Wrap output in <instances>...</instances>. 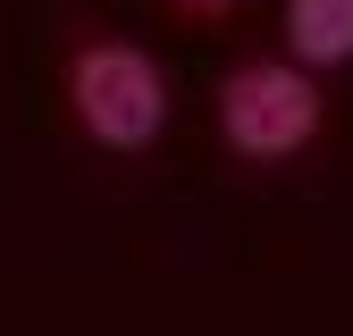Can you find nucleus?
<instances>
[{"instance_id":"obj_1","label":"nucleus","mask_w":353,"mask_h":336,"mask_svg":"<svg viewBox=\"0 0 353 336\" xmlns=\"http://www.w3.org/2000/svg\"><path fill=\"white\" fill-rule=\"evenodd\" d=\"M68 93H76L84 135L110 143V151H143L160 126H168V84H160V67L143 51H126V42H93V51L76 59Z\"/></svg>"},{"instance_id":"obj_2","label":"nucleus","mask_w":353,"mask_h":336,"mask_svg":"<svg viewBox=\"0 0 353 336\" xmlns=\"http://www.w3.org/2000/svg\"><path fill=\"white\" fill-rule=\"evenodd\" d=\"M219 126L244 160H286L320 135V93L303 67H244L219 93Z\"/></svg>"},{"instance_id":"obj_3","label":"nucleus","mask_w":353,"mask_h":336,"mask_svg":"<svg viewBox=\"0 0 353 336\" xmlns=\"http://www.w3.org/2000/svg\"><path fill=\"white\" fill-rule=\"evenodd\" d=\"M286 42L312 67L353 59V0H286Z\"/></svg>"},{"instance_id":"obj_4","label":"nucleus","mask_w":353,"mask_h":336,"mask_svg":"<svg viewBox=\"0 0 353 336\" xmlns=\"http://www.w3.org/2000/svg\"><path fill=\"white\" fill-rule=\"evenodd\" d=\"M185 9H228V0H185Z\"/></svg>"}]
</instances>
